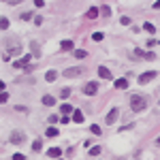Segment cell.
I'll list each match as a JSON object with an SVG mask.
<instances>
[{
  "instance_id": "1",
  "label": "cell",
  "mask_w": 160,
  "mask_h": 160,
  "mask_svg": "<svg viewBox=\"0 0 160 160\" xmlns=\"http://www.w3.org/2000/svg\"><path fill=\"white\" fill-rule=\"evenodd\" d=\"M130 109H132V111H143V109H147V96L132 94V96H130Z\"/></svg>"
},
{
  "instance_id": "2",
  "label": "cell",
  "mask_w": 160,
  "mask_h": 160,
  "mask_svg": "<svg viewBox=\"0 0 160 160\" xmlns=\"http://www.w3.org/2000/svg\"><path fill=\"white\" fill-rule=\"evenodd\" d=\"M19 54H21V43H17V41L7 43V51H5V60H7V62H9L11 58L19 56Z\"/></svg>"
},
{
  "instance_id": "3",
  "label": "cell",
  "mask_w": 160,
  "mask_h": 160,
  "mask_svg": "<svg viewBox=\"0 0 160 160\" xmlns=\"http://www.w3.org/2000/svg\"><path fill=\"white\" fill-rule=\"evenodd\" d=\"M9 141H11L13 145H21V143H26V134L21 132V130H13V132L9 134Z\"/></svg>"
},
{
  "instance_id": "4",
  "label": "cell",
  "mask_w": 160,
  "mask_h": 160,
  "mask_svg": "<svg viewBox=\"0 0 160 160\" xmlns=\"http://www.w3.org/2000/svg\"><path fill=\"white\" fill-rule=\"evenodd\" d=\"M96 92H98V83H96V81H88V83L83 85V94H85V96H94Z\"/></svg>"
},
{
  "instance_id": "5",
  "label": "cell",
  "mask_w": 160,
  "mask_h": 160,
  "mask_svg": "<svg viewBox=\"0 0 160 160\" xmlns=\"http://www.w3.org/2000/svg\"><path fill=\"white\" fill-rule=\"evenodd\" d=\"M118 118H120V109H115V107H113V109H111V111L107 113L105 122H107V124L111 126V124H115V120H118Z\"/></svg>"
},
{
  "instance_id": "6",
  "label": "cell",
  "mask_w": 160,
  "mask_h": 160,
  "mask_svg": "<svg viewBox=\"0 0 160 160\" xmlns=\"http://www.w3.org/2000/svg\"><path fill=\"white\" fill-rule=\"evenodd\" d=\"M62 75L64 77H79V75H83V68L81 66H73V68H66Z\"/></svg>"
},
{
  "instance_id": "7",
  "label": "cell",
  "mask_w": 160,
  "mask_h": 160,
  "mask_svg": "<svg viewBox=\"0 0 160 160\" xmlns=\"http://www.w3.org/2000/svg\"><path fill=\"white\" fill-rule=\"evenodd\" d=\"M134 56H137V58H145V60H156V58H158L154 51H143V49H139V47L134 49Z\"/></svg>"
},
{
  "instance_id": "8",
  "label": "cell",
  "mask_w": 160,
  "mask_h": 160,
  "mask_svg": "<svg viewBox=\"0 0 160 160\" xmlns=\"http://www.w3.org/2000/svg\"><path fill=\"white\" fill-rule=\"evenodd\" d=\"M30 58H32V56H24V58L15 60V62H13V68H28V64H30Z\"/></svg>"
},
{
  "instance_id": "9",
  "label": "cell",
  "mask_w": 160,
  "mask_h": 160,
  "mask_svg": "<svg viewBox=\"0 0 160 160\" xmlns=\"http://www.w3.org/2000/svg\"><path fill=\"white\" fill-rule=\"evenodd\" d=\"M156 75H158L156 71H149V73H143V75L139 77V83H147V81H152V79L156 77Z\"/></svg>"
},
{
  "instance_id": "10",
  "label": "cell",
  "mask_w": 160,
  "mask_h": 160,
  "mask_svg": "<svg viewBox=\"0 0 160 160\" xmlns=\"http://www.w3.org/2000/svg\"><path fill=\"white\" fill-rule=\"evenodd\" d=\"M98 75L103 77V79H113V75H111V71L107 66H98Z\"/></svg>"
},
{
  "instance_id": "11",
  "label": "cell",
  "mask_w": 160,
  "mask_h": 160,
  "mask_svg": "<svg viewBox=\"0 0 160 160\" xmlns=\"http://www.w3.org/2000/svg\"><path fill=\"white\" fill-rule=\"evenodd\" d=\"M47 156L49 158H62V149L60 147H51V149H47Z\"/></svg>"
},
{
  "instance_id": "12",
  "label": "cell",
  "mask_w": 160,
  "mask_h": 160,
  "mask_svg": "<svg viewBox=\"0 0 160 160\" xmlns=\"http://www.w3.org/2000/svg\"><path fill=\"white\" fill-rule=\"evenodd\" d=\"M30 49H32L34 58H41V47H38V43H36V41H30Z\"/></svg>"
},
{
  "instance_id": "13",
  "label": "cell",
  "mask_w": 160,
  "mask_h": 160,
  "mask_svg": "<svg viewBox=\"0 0 160 160\" xmlns=\"http://www.w3.org/2000/svg\"><path fill=\"white\" fill-rule=\"evenodd\" d=\"M43 105L54 107V105H56V98H54V96H49V94H45V96H43Z\"/></svg>"
},
{
  "instance_id": "14",
  "label": "cell",
  "mask_w": 160,
  "mask_h": 160,
  "mask_svg": "<svg viewBox=\"0 0 160 160\" xmlns=\"http://www.w3.org/2000/svg\"><path fill=\"white\" fill-rule=\"evenodd\" d=\"M60 49H62V51H73V41H62Z\"/></svg>"
},
{
  "instance_id": "15",
  "label": "cell",
  "mask_w": 160,
  "mask_h": 160,
  "mask_svg": "<svg viewBox=\"0 0 160 160\" xmlns=\"http://www.w3.org/2000/svg\"><path fill=\"white\" fill-rule=\"evenodd\" d=\"M143 30H145V32H149V34H156V26H154V24H149V21H145V24H143Z\"/></svg>"
},
{
  "instance_id": "16",
  "label": "cell",
  "mask_w": 160,
  "mask_h": 160,
  "mask_svg": "<svg viewBox=\"0 0 160 160\" xmlns=\"http://www.w3.org/2000/svg\"><path fill=\"white\" fill-rule=\"evenodd\" d=\"M115 88H118V90H126V88H128V79H118V81H115Z\"/></svg>"
},
{
  "instance_id": "17",
  "label": "cell",
  "mask_w": 160,
  "mask_h": 160,
  "mask_svg": "<svg viewBox=\"0 0 160 160\" xmlns=\"http://www.w3.org/2000/svg\"><path fill=\"white\" fill-rule=\"evenodd\" d=\"M98 15H100V13H98V9H96V7H92V9L85 13V17H90V19H94V17H98Z\"/></svg>"
},
{
  "instance_id": "18",
  "label": "cell",
  "mask_w": 160,
  "mask_h": 160,
  "mask_svg": "<svg viewBox=\"0 0 160 160\" xmlns=\"http://www.w3.org/2000/svg\"><path fill=\"white\" fill-rule=\"evenodd\" d=\"M88 56V51H83V49H75L73 51V58H77V60H81V58H85Z\"/></svg>"
},
{
  "instance_id": "19",
  "label": "cell",
  "mask_w": 160,
  "mask_h": 160,
  "mask_svg": "<svg viewBox=\"0 0 160 160\" xmlns=\"http://www.w3.org/2000/svg\"><path fill=\"white\" fill-rule=\"evenodd\" d=\"M73 120H75V122H77V124H81V122H83V113H81V111H79V109H77V111H75V113H73Z\"/></svg>"
},
{
  "instance_id": "20",
  "label": "cell",
  "mask_w": 160,
  "mask_h": 160,
  "mask_svg": "<svg viewBox=\"0 0 160 160\" xmlns=\"http://www.w3.org/2000/svg\"><path fill=\"white\" fill-rule=\"evenodd\" d=\"M56 77H58L56 71H47V73H45V79H47V81H56Z\"/></svg>"
},
{
  "instance_id": "21",
  "label": "cell",
  "mask_w": 160,
  "mask_h": 160,
  "mask_svg": "<svg viewBox=\"0 0 160 160\" xmlns=\"http://www.w3.org/2000/svg\"><path fill=\"white\" fill-rule=\"evenodd\" d=\"M68 113H73V107L68 105V103H64L62 105V115H68Z\"/></svg>"
},
{
  "instance_id": "22",
  "label": "cell",
  "mask_w": 160,
  "mask_h": 160,
  "mask_svg": "<svg viewBox=\"0 0 160 160\" xmlns=\"http://www.w3.org/2000/svg\"><path fill=\"white\" fill-rule=\"evenodd\" d=\"M32 149H34V152H41V149H43V141H41V139H36V141L32 143Z\"/></svg>"
},
{
  "instance_id": "23",
  "label": "cell",
  "mask_w": 160,
  "mask_h": 160,
  "mask_svg": "<svg viewBox=\"0 0 160 160\" xmlns=\"http://www.w3.org/2000/svg\"><path fill=\"white\" fill-rule=\"evenodd\" d=\"M100 152H103V147H100V145H96V147H90V156H98Z\"/></svg>"
},
{
  "instance_id": "24",
  "label": "cell",
  "mask_w": 160,
  "mask_h": 160,
  "mask_svg": "<svg viewBox=\"0 0 160 160\" xmlns=\"http://www.w3.org/2000/svg\"><path fill=\"white\" fill-rule=\"evenodd\" d=\"M9 28V19L7 17H0V30H7Z\"/></svg>"
},
{
  "instance_id": "25",
  "label": "cell",
  "mask_w": 160,
  "mask_h": 160,
  "mask_svg": "<svg viewBox=\"0 0 160 160\" xmlns=\"http://www.w3.org/2000/svg\"><path fill=\"white\" fill-rule=\"evenodd\" d=\"M60 96H62V98H68V96H71V90H68V88H62V90H60Z\"/></svg>"
},
{
  "instance_id": "26",
  "label": "cell",
  "mask_w": 160,
  "mask_h": 160,
  "mask_svg": "<svg viewBox=\"0 0 160 160\" xmlns=\"http://www.w3.org/2000/svg\"><path fill=\"white\" fill-rule=\"evenodd\" d=\"M32 17H34V15H32L30 11H28V13H21V21H30Z\"/></svg>"
},
{
  "instance_id": "27",
  "label": "cell",
  "mask_w": 160,
  "mask_h": 160,
  "mask_svg": "<svg viewBox=\"0 0 160 160\" xmlns=\"http://www.w3.org/2000/svg\"><path fill=\"white\" fill-rule=\"evenodd\" d=\"M47 137H58V128H47Z\"/></svg>"
},
{
  "instance_id": "28",
  "label": "cell",
  "mask_w": 160,
  "mask_h": 160,
  "mask_svg": "<svg viewBox=\"0 0 160 160\" xmlns=\"http://www.w3.org/2000/svg\"><path fill=\"white\" fill-rule=\"evenodd\" d=\"M98 13H103L105 17H109V15H111V9H109V7H103V9H100Z\"/></svg>"
},
{
  "instance_id": "29",
  "label": "cell",
  "mask_w": 160,
  "mask_h": 160,
  "mask_svg": "<svg viewBox=\"0 0 160 160\" xmlns=\"http://www.w3.org/2000/svg\"><path fill=\"white\" fill-rule=\"evenodd\" d=\"M103 36H105L103 32H94V34H92V41H103Z\"/></svg>"
},
{
  "instance_id": "30",
  "label": "cell",
  "mask_w": 160,
  "mask_h": 160,
  "mask_svg": "<svg viewBox=\"0 0 160 160\" xmlns=\"http://www.w3.org/2000/svg\"><path fill=\"white\" fill-rule=\"evenodd\" d=\"M7 100H9V94H7V92H0V105L7 103Z\"/></svg>"
},
{
  "instance_id": "31",
  "label": "cell",
  "mask_w": 160,
  "mask_h": 160,
  "mask_svg": "<svg viewBox=\"0 0 160 160\" xmlns=\"http://www.w3.org/2000/svg\"><path fill=\"white\" fill-rule=\"evenodd\" d=\"M90 130H92V132H94V134H96V137H98V134H100V132H103V130H100V126H96V124H94V126H92V128H90Z\"/></svg>"
},
{
  "instance_id": "32",
  "label": "cell",
  "mask_w": 160,
  "mask_h": 160,
  "mask_svg": "<svg viewBox=\"0 0 160 160\" xmlns=\"http://www.w3.org/2000/svg\"><path fill=\"white\" fill-rule=\"evenodd\" d=\"M120 24H124V26H130V19H128V17H126V15H124V17H122V19H120Z\"/></svg>"
},
{
  "instance_id": "33",
  "label": "cell",
  "mask_w": 160,
  "mask_h": 160,
  "mask_svg": "<svg viewBox=\"0 0 160 160\" xmlns=\"http://www.w3.org/2000/svg\"><path fill=\"white\" fill-rule=\"evenodd\" d=\"M2 2H9V5H21L24 0H2Z\"/></svg>"
},
{
  "instance_id": "34",
  "label": "cell",
  "mask_w": 160,
  "mask_h": 160,
  "mask_svg": "<svg viewBox=\"0 0 160 160\" xmlns=\"http://www.w3.org/2000/svg\"><path fill=\"white\" fill-rule=\"evenodd\" d=\"M11 160H26V158H24V154H13Z\"/></svg>"
},
{
  "instance_id": "35",
  "label": "cell",
  "mask_w": 160,
  "mask_h": 160,
  "mask_svg": "<svg viewBox=\"0 0 160 160\" xmlns=\"http://www.w3.org/2000/svg\"><path fill=\"white\" fill-rule=\"evenodd\" d=\"M34 7H38V9L45 7V0H34Z\"/></svg>"
},
{
  "instance_id": "36",
  "label": "cell",
  "mask_w": 160,
  "mask_h": 160,
  "mask_svg": "<svg viewBox=\"0 0 160 160\" xmlns=\"http://www.w3.org/2000/svg\"><path fill=\"white\" fill-rule=\"evenodd\" d=\"M32 19H34V24H36V26H41V24H43V17H41V15H38V17H32Z\"/></svg>"
},
{
  "instance_id": "37",
  "label": "cell",
  "mask_w": 160,
  "mask_h": 160,
  "mask_svg": "<svg viewBox=\"0 0 160 160\" xmlns=\"http://www.w3.org/2000/svg\"><path fill=\"white\" fill-rule=\"evenodd\" d=\"M2 90H5V83H2V81H0V92H2Z\"/></svg>"
},
{
  "instance_id": "38",
  "label": "cell",
  "mask_w": 160,
  "mask_h": 160,
  "mask_svg": "<svg viewBox=\"0 0 160 160\" xmlns=\"http://www.w3.org/2000/svg\"><path fill=\"white\" fill-rule=\"evenodd\" d=\"M56 160H62V158H56Z\"/></svg>"
}]
</instances>
